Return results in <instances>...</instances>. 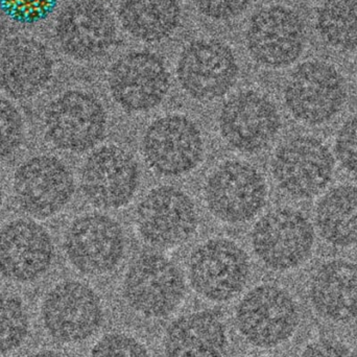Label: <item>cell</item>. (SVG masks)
I'll use <instances>...</instances> for the list:
<instances>
[{"label": "cell", "mask_w": 357, "mask_h": 357, "mask_svg": "<svg viewBox=\"0 0 357 357\" xmlns=\"http://www.w3.org/2000/svg\"><path fill=\"white\" fill-rule=\"evenodd\" d=\"M347 100L343 75L333 65L310 61L299 65L287 79L284 102L300 123L321 126L335 119Z\"/></svg>", "instance_id": "obj_1"}, {"label": "cell", "mask_w": 357, "mask_h": 357, "mask_svg": "<svg viewBox=\"0 0 357 357\" xmlns=\"http://www.w3.org/2000/svg\"><path fill=\"white\" fill-rule=\"evenodd\" d=\"M106 129V111L88 92H65L52 100L44 113L46 138L64 152H88L102 142Z\"/></svg>", "instance_id": "obj_2"}, {"label": "cell", "mask_w": 357, "mask_h": 357, "mask_svg": "<svg viewBox=\"0 0 357 357\" xmlns=\"http://www.w3.org/2000/svg\"><path fill=\"white\" fill-rule=\"evenodd\" d=\"M251 241L264 266L279 272L294 270L312 255L314 227L299 210L277 208L256 222Z\"/></svg>", "instance_id": "obj_3"}, {"label": "cell", "mask_w": 357, "mask_h": 357, "mask_svg": "<svg viewBox=\"0 0 357 357\" xmlns=\"http://www.w3.org/2000/svg\"><path fill=\"white\" fill-rule=\"evenodd\" d=\"M272 173L279 188L287 195L310 199L328 186L335 173V158L319 138L296 136L277 149Z\"/></svg>", "instance_id": "obj_4"}, {"label": "cell", "mask_w": 357, "mask_h": 357, "mask_svg": "<svg viewBox=\"0 0 357 357\" xmlns=\"http://www.w3.org/2000/svg\"><path fill=\"white\" fill-rule=\"evenodd\" d=\"M75 190L70 169L52 155L31 157L19 165L13 178V192L19 207L39 220L62 211Z\"/></svg>", "instance_id": "obj_5"}, {"label": "cell", "mask_w": 357, "mask_h": 357, "mask_svg": "<svg viewBox=\"0 0 357 357\" xmlns=\"http://www.w3.org/2000/svg\"><path fill=\"white\" fill-rule=\"evenodd\" d=\"M236 324L250 343L257 347H275L295 333L299 325V310L284 289L261 285L241 300L236 310Z\"/></svg>", "instance_id": "obj_6"}, {"label": "cell", "mask_w": 357, "mask_h": 357, "mask_svg": "<svg viewBox=\"0 0 357 357\" xmlns=\"http://www.w3.org/2000/svg\"><path fill=\"white\" fill-rule=\"evenodd\" d=\"M266 181L243 161L220 165L208 178L205 199L210 212L222 222L241 224L252 220L266 202Z\"/></svg>", "instance_id": "obj_7"}, {"label": "cell", "mask_w": 357, "mask_h": 357, "mask_svg": "<svg viewBox=\"0 0 357 357\" xmlns=\"http://www.w3.org/2000/svg\"><path fill=\"white\" fill-rule=\"evenodd\" d=\"M128 303L144 316L172 314L183 300L185 282L173 261L160 254H144L134 260L125 277Z\"/></svg>", "instance_id": "obj_8"}, {"label": "cell", "mask_w": 357, "mask_h": 357, "mask_svg": "<svg viewBox=\"0 0 357 357\" xmlns=\"http://www.w3.org/2000/svg\"><path fill=\"white\" fill-rule=\"evenodd\" d=\"M123 229L110 216L85 214L71 222L64 237L67 259L79 272L90 276L114 270L125 254Z\"/></svg>", "instance_id": "obj_9"}, {"label": "cell", "mask_w": 357, "mask_h": 357, "mask_svg": "<svg viewBox=\"0 0 357 357\" xmlns=\"http://www.w3.org/2000/svg\"><path fill=\"white\" fill-rule=\"evenodd\" d=\"M42 321L50 337L61 343L89 339L102 320V304L96 291L79 281H63L44 298Z\"/></svg>", "instance_id": "obj_10"}, {"label": "cell", "mask_w": 357, "mask_h": 357, "mask_svg": "<svg viewBox=\"0 0 357 357\" xmlns=\"http://www.w3.org/2000/svg\"><path fill=\"white\" fill-rule=\"evenodd\" d=\"M135 222L146 243L159 249H171L188 241L197 230V208L181 189L158 187L136 208Z\"/></svg>", "instance_id": "obj_11"}, {"label": "cell", "mask_w": 357, "mask_h": 357, "mask_svg": "<svg viewBox=\"0 0 357 357\" xmlns=\"http://www.w3.org/2000/svg\"><path fill=\"white\" fill-rule=\"evenodd\" d=\"M249 273L247 254L229 239L215 238L202 243L189 260L191 285L199 295L212 301L234 298L245 287Z\"/></svg>", "instance_id": "obj_12"}, {"label": "cell", "mask_w": 357, "mask_h": 357, "mask_svg": "<svg viewBox=\"0 0 357 357\" xmlns=\"http://www.w3.org/2000/svg\"><path fill=\"white\" fill-rule=\"evenodd\" d=\"M142 151L148 165L160 175H186L201 162L204 142L197 126L184 115L156 119L144 134Z\"/></svg>", "instance_id": "obj_13"}, {"label": "cell", "mask_w": 357, "mask_h": 357, "mask_svg": "<svg viewBox=\"0 0 357 357\" xmlns=\"http://www.w3.org/2000/svg\"><path fill=\"white\" fill-rule=\"evenodd\" d=\"M109 87L115 102L123 110L148 112L158 106L169 92V71L157 54L130 52L111 67Z\"/></svg>", "instance_id": "obj_14"}, {"label": "cell", "mask_w": 357, "mask_h": 357, "mask_svg": "<svg viewBox=\"0 0 357 357\" xmlns=\"http://www.w3.org/2000/svg\"><path fill=\"white\" fill-rule=\"evenodd\" d=\"M305 39L300 17L281 6H268L256 13L245 36L252 58L270 68L294 64L303 52Z\"/></svg>", "instance_id": "obj_15"}, {"label": "cell", "mask_w": 357, "mask_h": 357, "mask_svg": "<svg viewBox=\"0 0 357 357\" xmlns=\"http://www.w3.org/2000/svg\"><path fill=\"white\" fill-rule=\"evenodd\" d=\"M177 75L191 98L208 102L222 98L234 86L238 64L228 46L215 40H199L183 50Z\"/></svg>", "instance_id": "obj_16"}, {"label": "cell", "mask_w": 357, "mask_h": 357, "mask_svg": "<svg viewBox=\"0 0 357 357\" xmlns=\"http://www.w3.org/2000/svg\"><path fill=\"white\" fill-rule=\"evenodd\" d=\"M54 257L50 232L39 222L16 218L0 228V275L29 283L47 273Z\"/></svg>", "instance_id": "obj_17"}, {"label": "cell", "mask_w": 357, "mask_h": 357, "mask_svg": "<svg viewBox=\"0 0 357 357\" xmlns=\"http://www.w3.org/2000/svg\"><path fill=\"white\" fill-rule=\"evenodd\" d=\"M139 178V167L131 154L117 146H102L84 165L82 189L92 205L117 209L132 201Z\"/></svg>", "instance_id": "obj_18"}, {"label": "cell", "mask_w": 357, "mask_h": 357, "mask_svg": "<svg viewBox=\"0 0 357 357\" xmlns=\"http://www.w3.org/2000/svg\"><path fill=\"white\" fill-rule=\"evenodd\" d=\"M280 127L276 106L258 92L235 94L220 110L222 138L241 152L252 154L264 150L276 137Z\"/></svg>", "instance_id": "obj_19"}, {"label": "cell", "mask_w": 357, "mask_h": 357, "mask_svg": "<svg viewBox=\"0 0 357 357\" xmlns=\"http://www.w3.org/2000/svg\"><path fill=\"white\" fill-rule=\"evenodd\" d=\"M56 33L67 56L89 61L110 50L116 39V26L106 6L94 0H77L61 12Z\"/></svg>", "instance_id": "obj_20"}, {"label": "cell", "mask_w": 357, "mask_h": 357, "mask_svg": "<svg viewBox=\"0 0 357 357\" xmlns=\"http://www.w3.org/2000/svg\"><path fill=\"white\" fill-rule=\"evenodd\" d=\"M52 66L45 46L37 40H8L0 47V89L16 100L33 98L50 83Z\"/></svg>", "instance_id": "obj_21"}, {"label": "cell", "mask_w": 357, "mask_h": 357, "mask_svg": "<svg viewBox=\"0 0 357 357\" xmlns=\"http://www.w3.org/2000/svg\"><path fill=\"white\" fill-rule=\"evenodd\" d=\"M310 300L319 316L335 323L357 318V264L335 259L322 264L310 282Z\"/></svg>", "instance_id": "obj_22"}, {"label": "cell", "mask_w": 357, "mask_h": 357, "mask_svg": "<svg viewBox=\"0 0 357 357\" xmlns=\"http://www.w3.org/2000/svg\"><path fill=\"white\" fill-rule=\"evenodd\" d=\"M226 331L211 312H195L172 324L165 337L167 357H220L226 347Z\"/></svg>", "instance_id": "obj_23"}, {"label": "cell", "mask_w": 357, "mask_h": 357, "mask_svg": "<svg viewBox=\"0 0 357 357\" xmlns=\"http://www.w3.org/2000/svg\"><path fill=\"white\" fill-rule=\"evenodd\" d=\"M314 220L328 245L342 249L357 247V186L340 185L323 195Z\"/></svg>", "instance_id": "obj_24"}, {"label": "cell", "mask_w": 357, "mask_h": 357, "mask_svg": "<svg viewBox=\"0 0 357 357\" xmlns=\"http://www.w3.org/2000/svg\"><path fill=\"white\" fill-rule=\"evenodd\" d=\"M119 15L130 35L144 42H159L177 29L180 0H121Z\"/></svg>", "instance_id": "obj_25"}, {"label": "cell", "mask_w": 357, "mask_h": 357, "mask_svg": "<svg viewBox=\"0 0 357 357\" xmlns=\"http://www.w3.org/2000/svg\"><path fill=\"white\" fill-rule=\"evenodd\" d=\"M317 29L326 43L337 50L357 48V0H323Z\"/></svg>", "instance_id": "obj_26"}, {"label": "cell", "mask_w": 357, "mask_h": 357, "mask_svg": "<svg viewBox=\"0 0 357 357\" xmlns=\"http://www.w3.org/2000/svg\"><path fill=\"white\" fill-rule=\"evenodd\" d=\"M29 331V314L22 300L0 291V354L20 347Z\"/></svg>", "instance_id": "obj_27"}, {"label": "cell", "mask_w": 357, "mask_h": 357, "mask_svg": "<svg viewBox=\"0 0 357 357\" xmlns=\"http://www.w3.org/2000/svg\"><path fill=\"white\" fill-rule=\"evenodd\" d=\"M25 125L19 109L0 96V159L8 158L22 146Z\"/></svg>", "instance_id": "obj_28"}, {"label": "cell", "mask_w": 357, "mask_h": 357, "mask_svg": "<svg viewBox=\"0 0 357 357\" xmlns=\"http://www.w3.org/2000/svg\"><path fill=\"white\" fill-rule=\"evenodd\" d=\"M58 0H0V10L10 20L33 24L52 14Z\"/></svg>", "instance_id": "obj_29"}, {"label": "cell", "mask_w": 357, "mask_h": 357, "mask_svg": "<svg viewBox=\"0 0 357 357\" xmlns=\"http://www.w3.org/2000/svg\"><path fill=\"white\" fill-rule=\"evenodd\" d=\"M90 357H150V354L134 337L113 333L102 337L94 346Z\"/></svg>", "instance_id": "obj_30"}, {"label": "cell", "mask_w": 357, "mask_h": 357, "mask_svg": "<svg viewBox=\"0 0 357 357\" xmlns=\"http://www.w3.org/2000/svg\"><path fill=\"white\" fill-rule=\"evenodd\" d=\"M335 152L343 169L357 177V114L349 117L340 128Z\"/></svg>", "instance_id": "obj_31"}, {"label": "cell", "mask_w": 357, "mask_h": 357, "mask_svg": "<svg viewBox=\"0 0 357 357\" xmlns=\"http://www.w3.org/2000/svg\"><path fill=\"white\" fill-rule=\"evenodd\" d=\"M251 0H193L197 10L208 18L227 20L247 10Z\"/></svg>", "instance_id": "obj_32"}, {"label": "cell", "mask_w": 357, "mask_h": 357, "mask_svg": "<svg viewBox=\"0 0 357 357\" xmlns=\"http://www.w3.org/2000/svg\"><path fill=\"white\" fill-rule=\"evenodd\" d=\"M300 357H354L349 349L343 344L337 342L323 341L314 342L308 345L302 352Z\"/></svg>", "instance_id": "obj_33"}, {"label": "cell", "mask_w": 357, "mask_h": 357, "mask_svg": "<svg viewBox=\"0 0 357 357\" xmlns=\"http://www.w3.org/2000/svg\"><path fill=\"white\" fill-rule=\"evenodd\" d=\"M29 357H63L61 354L56 352L50 351V350H45V351L37 352V354H31Z\"/></svg>", "instance_id": "obj_34"}, {"label": "cell", "mask_w": 357, "mask_h": 357, "mask_svg": "<svg viewBox=\"0 0 357 357\" xmlns=\"http://www.w3.org/2000/svg\"><path fill=\"white\" fill-rule=\"evenodd\" d=\"M3 184H2L1 178H0V207H1L2 202H3Z\"/></svg>", "instance_id": "obj_35"}]
</instances>
